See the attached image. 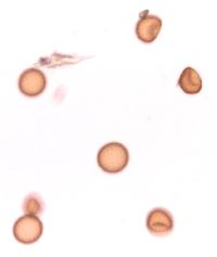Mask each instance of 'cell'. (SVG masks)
Masks as SVG:
<instances>
[{
  "label": "cell",
  "mask_w": 217,
  "mask_h": 257,
  "mask_svg": "<svg viewBox=\"0 0 217 257\" xmlns=\"http://www.w3.org/2000/svg\"><path fill=\"white\" fill-rule=\"evenodd\" d=\"M130 161L127 148L119 143L104 145L98 152V165L105 173L118 174L125 170Z\"/></svg>",
  "instance_id": "1"
},
{
  "label": "cell",
  "mask_w": 217,
  "mask_h": 257,
  "mask_svg": "<svg viewBox=\"0 0 217 257\" xmlns=\"http://www.w3.org/2000/svg\"><path fill=\"white\" fill-rule=\"evenodd\" d=\"M43 234V222L37 216L26 214L20 217L13 226V235L22 244H32Z\"/></svg>",
  "instance_id": "2"
},
{
  "label": "cell",
  "mask_w": 217,
  "mask_h": 257,
  "mask_svg": "<svg viewBox=\"0 0 217 257\" xmlns=\"http://www.w3.org/2000/svg\"><path fill=\"white\" fill-rule=\"evenodd\" d=\"M47 86L45 74L39 69H27L19 79V89L24 96L30 98L38 97L42 94Z\"/></svg>",
  "instance_id": "3"
},
{
  "label": "cell",
  "mask_w": 217,
  "mask_h": 257,
  "mask_svg": "<svg viewBox=\"0 0 217 257\" xmlns=\"http://www.w3.org/2000/svg\"><path fill=\"white\" fill-rule=\"evenodd\" d=\"M146 225L149 231L154 235H165L174 228L172 214L165 208H154L148 214Z\"/></svg>",
  "instance_id": "4"
},
{
  "label": "cell",
  "mask_w": 217,
  "mask_h": 257,
  "mask_svg": "<svg viewBox=\"0 0 217 257\" xmlns=\"http://www.w3.org/2000/svg\"><path fill=\"white\" fill-rule=\"evenodd\" d=\"M161 29L162 20L159 17L148 15L146 11L136 25V35L142 43L151 44L159 36Z\"/></svg>",
  "instance_id": "5"
},
{
  "label": "cell",
  "mask_w": 217,
  "mask_h": 257,
  "mask_svg": "<svg viewBox=\"0 0 217 257\" xmlns=\"http://www.w3.org/2000/svg\"><path fill=\"white\" fill-rule=\"evenodd\" d=\"M178 85L187 94H196L202 90V79L199 73L192 67H186L181 72Z\"/></svg>",
  "instance_id": "6"
},
{
  "label": "cell",
  "mask_w": 217,
  "mask_h": 257,
  "mask_svg": "<svg viewBox=\"0 0 217 257\" xmlns=\"http://www.w3.org/2000/svg\"><path fill=\"white\" fill-rule=\"evenodd\" d=\"M23 209L25 214L37 215L43 211V203L36 195H29L24 201Z\"/></svg>",
  "instance_id": "7"
}]
</instances>
